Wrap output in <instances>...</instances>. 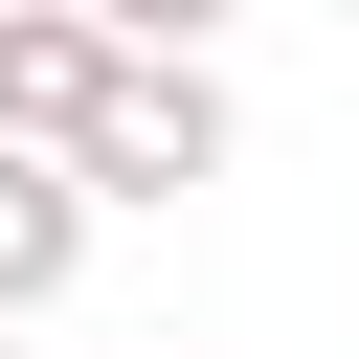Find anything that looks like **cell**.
<instances>
[{
  "mask_svg": "<svg viewBox=\"0 0 359 359\" xmlns=\"http://www.w3.org/2000/svg\"><path fill=\"white\" fill-rule=\"evenodd\" d=\"M247 157V112H224V67H135L112 112H90V202H202Z\"/></svg>",
  "mask_w": 359,
  "mask_h": 359,
  "instance_id": "1",
  "label": "cell"
},
{
  "mask_svg": "<svg viewBox=\"0 0 359 359\" xmlns=\"http://www.w3.org/2000/svg\"><path fill=\"white\" fill-rule=\"evenodd\" d=\"M112 90H135V45H112L90 0H0V135H22V157H90Z\"/></svg>",
  "mask_w": 359,
  "mask_h": 359,
  "instance_id": "2",
  "label": "cell"
},
{
  "mask_svg": "<svg viewBox=\"0 0 359 359\" xmlns=\"http://www.w3.org/2000/svg\"><path fill=\"white\" fill-rule=\"evenodd\" d=\"M90 224H112V202H90V157H22V135H0V337L90 269Z\"/></svg>",
  "mask_w": 359,
  "mask_h": 359,
  "instance_id": "3",
  "label": "cell"
},
{
  "mask_svg": "<svg viewBox=\"0 0 359 359\" xmlns=\"http://www.w3.org/2000/svg\"><path fill=\"white\" fill-rule=\"evenodd\" d=\"M90 22H112L135 67H202V22H224V0H90Z\"/></svg>",
  "mask_w": 359,
  "mask_h": 359,
  "instance_id": "4",
  "label": "cell"
}]
</instances>
